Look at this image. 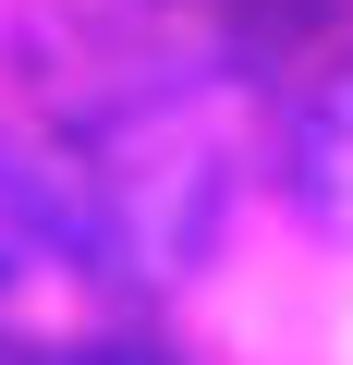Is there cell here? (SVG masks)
<instances>
[{
	"label": "cell",
	"instance_id": "obj_1",
	"mask_svg": "<svg viewBox=\"0 0 353 365\" xmlns=\"http://www.w3.org/2000/svg\"><path fill=\"white\" fill-rule=\"evenodd\" d=\"M280 195H292L305 232L353 244V61L292 110V134H280Z\"/></svg>",
	"mask_w": 353,
	"mask_h": 365
}]
</instances>
